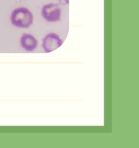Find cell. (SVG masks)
Returning <instances> with one entry per match:
<instances>
[{
  "label": "cell",
  "instance_id": "obj_3",
  "mask_svg": "<svg viewBox=\"0 0 139 148\" xmlns=\"http://www.w3.org/2000/svg\"><path fill=\"white\" fill-rule=\"evenodd\" d=\"M63 43L59 35L54 33H49L44 36L42 40V47L44 52L50 53L59 49Z\"/></svg>",
  "mask_w": 139,
  "mask_h": 148
},
{
  "label": "cell",
  "instance_id": "obj_4",
  "mask_svg": "<svg viewBox=\"0 0 139 148\" xmlns=\"http://www.w3.org/2000/svg\"><path fill=\"white\" fill-rule=\"evenodd\" d=\"M20 45L27 51H33L37 48L38 40L33 35L25 33L20 38Z\"/></svg>",
  "mask_w": 139,
  "mask_h": 148
},
{
  "label": "cell",
  "instance_id": "obj_1",
  "mask_svg": "<svg viewBox=\"0 0 139 148\" xmlns=\"http://www.w3.org/2000/svg\"><path fill=\"white\" fill-rule=\"evenodd\" d=\"M33 14L25 7L14 9L10 15V21L14 26L20 28H27L33 23Z\"/></svg>",
  "mask_w": 139,
  "mask_h": 148
},
{
  "label": "cell",
  "instance_id": "obj_2",
  "mask_svg": "<svg viewBox=\"0 0 139 148\" xmlns=\"http://www.w3.org/2000/svg\"><path fill=\"white\" fill-rule=\"evenodd\" d=\"M41 15L47 22L56 23L61 19V8L56 4L49 3L42 7Z\"/></svg>",
  "mask_w": 139,
  "mask_h": 148
},
{
  "label": "cell",
  "instance_id": "obj_5",
  "mask_svg": "<svg viewBox=\"0 0 139 148\" xmlns=\"http://www.w3.org/2000/svg\"><path fill=\"white\" fill-rule=\"evenodd\" d=\"M59 3L62 4H69V0H58Z\"/></svg>",
  "mask_w": 139,
  "mask_h": 148
}]
</instances>
